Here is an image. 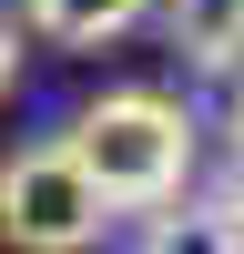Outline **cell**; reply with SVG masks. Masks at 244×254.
<instances>
[{"label":"cell","instance_id":"obj_4","mask_svg":"<svg viewBox=\"0 0 244 254\" xmlns=\"http://www.w3.org/2000/svg\"><path fill=\"white\" fill-rule=\"evenodd\" d=\"M132 254H244V214H224L214 193H173L142 214Z\"/></svg>","mask_w":244,"mask_h":254},{"label":"cell","instance_id":"obj_7","mask_svg":"<svg viewBox=\"0 0 244 254\" xmlns=\"http://www.w3.org/2000/svg\"><path fill=\"white\" fill-rule=\"evenodd\" d=\"M10 81H20V20L0 10V102H10Z\"/></svg>","mask_w":244,"mask_h":254},{"label":"cell","instance_id":"obj_6","mask_svg":"<svg viewBox=\"0 0 244 254\" xmlns=\"http://www.w3.org/2000/svg\"><path fill=\"white\" fill-rule=\"evenodd\" d=\"M214 203H224V214H244V132H234V153H224V173H214Z\"/></svg>","mask_w":244,"mask_h":254},{"label":"cell","instance_id":"obj_3","mask_svg":"<svg viewBox=\"0 0 244 254\" xmlns=\"http://www.w3.org/2000/svg\"><path fill=\"white\" fill-rule=\"evenodd\" d=\"M163 20V51L203 81H234L244 71V0H153Z\"/></svg>","mask_w":244,"mask_h":254},{"label":"cell","instance_id":"obj_2","mask_svg":"<svg viewBox=\"0 0 244 254\" xmlns=\"http://www.w3.org/2000/svg\"><path fill=\"white\" fill-rule=\"evenodd\" d=\"M112 234V203H102V183L71 163V142H20L10 163H0V244L10 254H92Z\"/></svg>","mask_w":244,"mask_h":254},{"label":"cell","instance_id":"obj_5","mask_svg":"<svg viewBox=\"0 0 244 254\" xmlns=\"http://www.w3.org/2000/svg\"><path fill=\"white\" fill-rule=\"evenodd\" d=\"M153 0H20V31L31 41H61V51H102V41L142 31Z\"/></svg>","mask_w":244,"mask_h":254},{"label":"cell","instance_id":"obj_8","mask_svg":"<svg viewBox=\"0 0 244 254\" xmlns=\"http://www.w3.org/2000/svg\"><path fill=\"white\" fill-rule=\"evenodd\" d=\"M234 132H244V102H234Z\"/></svg>","mask_w":244,"mask_h":254},{"label":"cell","instance_id":"obj_1","mask_svg":"<svg viewBox=\"0 0 244 254\" xmlns=\"http://www.w3.org/2000/svg\"><path fill=\"white\" fill-rule=\"evenodd\" d=\"M71 163L102 183L112 214H153V203L193 193V163H203V122L183 112L173 92H102L71 112Z\"/></svg>","mask_w":244,"mask_h":254}]
</instances>
